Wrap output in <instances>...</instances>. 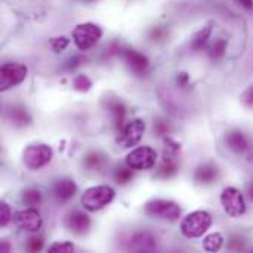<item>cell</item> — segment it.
<instances>
[{
  "mask_svg": "<svg viewBox=\"0 0 253 253\" xmlns=\"http://www.w3.org/2000/svg\"><path fill=\"white\" fill-rule=\"evenodd\" d=\"M6 119L15 127H24V126H28L31 123V116L28 114L27 108L19 107V105L9 108L6 113Z\"/></svg>",
  "mask_w": 253,
  "mask_h": 253,
  "instance_id": "d6986e66",
  "label": "cell"
},
{
  "mask_svg": "<svg viewBox=\"0 0 253 253\" xmlns=\"http://www.w3.org/2000/svg\"><path fill=\"white\" fill-rule=\"evenodd\" d=\"M145 133V122L142 119H133L129 123L123 126V129L119 132L117 144L123 148H130L136 145Z\"/></svg>",
  "mask_w": 253,
  "mask_h": 253,
  "instance_id": "30bf717a",
  "label": "cell"
},
{
  "mask_svg": "<svg viewBox=\"0 0 253 253\" xmlns=\"http://www.w3.org/2000/svg\"><path fill=\"white\" fill-rule=\"evenodd\" d=\"M246 193H248V197L251 199V202H253V179L248 184L246 187Z\"/></svg>",
  "mask_w": 253,
  "mask_h": 253,
  "instance_id": "74e56055",
  "label": "cell"
},
{
  "mask_svg": "<svg viewBox=\"0 0 253 253\" xmlns=\"http://www.w3.org/2000/svg\"><path fill=\"white\" fill-rule=\"evenodd\" d=\"M53 151L46 144H33L28 145L24 151V165L30 170H39L50 163Z\"/></svg>",
  "mask_w": 253,
  "mask_h": 253,
  "instance_id": "52a82bcc",
  "label": "cell"
},
{
  "mask_svg": "<svg viewBox=\"0 0 253 253\" xmlns=\"http://www.w3.org/2000/svg\"><path fill=\"white\" fill-rule=\"evenodd\" d=\"M74 245L70 242H56L53 245L49 246V252L50 253H73L74 252Z\"/></svg>",
  "mask_w": 253,
  "mask_h": 253,
  "instance_id": "83f0119b",
  "label": "cell"
},
{
  "mask_svg": "<svg viewBox=\"0 0 253 253\" xmlns=\"http://www.w3.org/2000/svg\"><path fill=\"white\" fill-rule=\"evenodd\" d=\"M224 212L230 218H240L246 213L248 206L243 193L236 187H225L219 197Z\"/></svg>",
  "mask_w": 253,
  "mask_h": 253,
  "instance_id": "8992f818",
  "label": "cell"
},
{
  "mask_svg": "<svg viewBox=\"0 0 253 253\" xmlns=\"http://www.w3.org/2000/svg\"><path fill=\"white\" fill-rule=\"evenodd\" d=\"M116 197V191L110 185H95L82 194V206L89 212H96L108 206Z\"/></svg>",
  "mask_w": 253,
  "mask_h": 253,
  "instance_id": "3957f363",
  "label": "cell"
},
{
  "mask_svg": "<svg viewBox=\"0 0 253 253\" xmlns=\"http://www.w3.org/2000/svg\"><path fill=\"white\" fill-rule=\"evenodd\" d=\"M227 49H228V42H227V39L216 37V39L212 42V44L209 46L208 53H209V56H211L212 61H221V59L225 56Z\"/></svg>",
  "mask_w": 253,
  "mask_h": 253,
  "instance_id": "44dd1931",
  "label": "cell"
},
{
  "mask_svg": "<svg viewBox=\"0 0 253 253\" xmlns=\"http://www.w3.org/2000/svg\"><path fill=\"white\" fill-rule=\"evenodd\" d=\"M219 170L213 163H203L194 170V181L199 185H211L218 179Z\"/></svg>",
  "mask_w": 253,
  "mask_h": 253,
  "instance_id": "ac0fdd59",
  "label": "cell"
},
{
  "mask_svg": "<svg viewBox=\"0 0 253 253\" xmlns=\"http://www.w3.org/2000/svg\"><path fill=\"white\" fill-rule=\"evenodd\" d=\"M119 56H122V59L125 61L127 68L135 76H145L147 74V71L150 68V61L144 53H141L135 49H122Z\"/></svg>",
  "mask_w": 253,
  "mask_h": 253,
  "instance_id": "7c38bea8",
  "label": "cell"
},
{
  "mask_svg": "<svg viewBox=\"0 0 253 253\" xmlns=\"http://www.w3.org/2000/svg\"><path fill=\"white\" fill-rule=\"evenodd\" d=\"M156 249V237L148 231H138L132 234V237L127 242V251L130 252H154Z\"/></svg>",
  "mask_w": 253,
  "mask_h": 253,
  "instance_id": "4fadbf2b",
  "label": "cell"
},
{
  "mask_svg": "<svg viewBox=\"0 0 253 253\" xmlns=\"http://www.w3.org/2000/svg\"><path fill=\"white\" fill-rule=\"evenodd\" d=\"M73 87L79 92H87L92 89V80L84 74H79L73 80Z\"/></svg>",
  "mask_w": 253,
  "mask_h": 253,
  "instance_id": "484cf974",
  "label": "cell"
},
{
  "mask_svg": "<svg viewBox=\"0 0 253 253\" xmlns=\"http://www.w3.org/2000/svg\"><path fill=\"white\" fill-rule=\"evenodd\" d=\"M77 193V185L71 178H61L52 185V196L58 203L70 202Z\"/></svg>",
  "mask_w": 253,
  "mask_h": 253,
  "instance_id": "5bb4252c",
  "label": "cell"
},
{
  "mask_svg": "<svg viewBox=\"0 0 253 253\" xmlns=\"http://www.w3.org/2000/svg\"><path fill=\"white\" fill-rule=\"evenodd\" d=\"M212 215L208 211H196L188 213L181 222V233L187 239H200L212 227Z\"/></svg>",
  "mask_w": 253,
  "mask_h": 253,
  "instance_id": "6da1fadb",
  "label": "cell"
},
{
  "mask_svg": "<svg viewBox=\"0 0 253 253\" xmlns=\"http://www.w3.org/2000/svg\"><path fill=\"white\" fill-rule=\"evenodd\" d=\"M157 153L154 148L142 145L132 150L126 157V166L133 170H150L156 166Z\"/></svg>",
  "mask_w": 253,
  "mask_h": 253,
  "instance_id": "ba28073f",
  "label": "cell"
},
{
  "mask_svg": "<svg viewBox=\"0 0 253 253\" xmlns=\"http://www.w3.org/2000/svg\"><path fill=\"white\" fill-rule=\"evenodd\" d=\"M102 37V30L93 22H83L73 30V40L79 50L86 52L92 49Z\"/></svg>",
  "mask_w": 253,
  "mask_h": 253,
  "instance_id": "5b68a950",
  "label": "cell"
},
{
  "mask_svg": "<svg viewBox=\"0 0 253 253\" xmlns=\"http://www.w3.org/2000/svg\"><path fill=\"white\" fill-rule=\"evenodd\" d=\"M165 36H166V30L160 28V27H156L150 34L151 40H162V39H165Z\"/></svg>",
  "mask_w": 253,
  "mask_h": 253,
  "instance_id": "836d02e7",
  "label": "cell"
},
{
  "mask_svg": "<svg viewBox=\"0 0 253 253\" xmlns=\"http://www.w3.org/2000/svg\"><path fill=\"white\" fill-rule=\"evenodd\" d=\"M224 242L225 239L221 233H211L203 239L202 246L206 252H219L224 246Z\"/></svg>",
  "mask_w": 253,
  "mask_h": 253,
  "instance_id": "7402d4cb",
  "label": "cell"
},
{
  "mask_svg": "<svg viewBox=\"0 0 253 253\" xmlns=\"http://www.w3.org/2000/svg\"><path fill=\"white\" fill-rule=\"evenodd\" d=\"M144 213L150 218L165 219V221H178L182 211L181 206L173 200L154 199L144 206Z\"/></svg>",
  "mask_w": 253,
  "mask_h": 253,
  "instance_id": "277c9868",
  "label": "cell"
},
{
  "mask_svg": "<svg viewBox=\"0 0 253 253\" xmlns=\"http://www.w3.org/2000/svg\"><path fill=\"white\" fill-rule=\"evenodd\" d=\"M21 202H22L25 206L34 208V206L42 205V202H43V194H42V191L37 190V188H27V190H24L22 194H21Z\"/></svg>",
  "mask_w": 253,
  "mask_h": 253,
  "instance_id": "603a6c76",
  "label": "cell"
},
{
  "mask_svg": "<svg viewBox=\"0 0 253 253\" xmlns=\"http://www.w3.org/2000/svg\"><path fill=\"white\" fill-rule=\"evenodd\" d=\"M105 165V159L101 153H89L83 159V166L87 170H101L102 166Z\"/></svg>",
  "mask_w": 253,
  "mask_h": 253,
  "instance_id": "cb8c5ba5",
  "label": "cell"
},
{
  "mask_svg": "<svg viewBox=\"0 0 253 253\" xmlns=\"http://www.w3.org/2000/svg\"><path fill=\"white\" fill-rule=\"evenodd\" d=\"M0 251H1V252H9V251H10V246H9L6 242H3V243L0 245Z\"/></svg>",
  "mask_w": 253,
  "mask_h": 253,
  "instance_id": "f35d334b",
  "label": "cell"
},
{
  "mask_svg": "<svg viewBox=\"0 0 253 253\" xmlns=\"http://www.w3.org/2000/svg\"><path fill=\"white\" fill-rule=\"evenodd\" d=\"M242 101L246 105H253V84H251L243 93H242Z\"/></svg>",
  "mask_w": 253,
  "mask_h": 253,
  "instance_id": "d6a6232c",
  "label": "cell"
},
{
  "mask_svg": "<svg viewBox=\"0 0 253 253\" xmlns=\"http://www.w3.org/2000/svg\"><path fill=\"white\" fill-rule=\"evenodd\" d=\"M65 227L71 233L83 236L90 230V218L80 211H73L65 218Z\"/></svg>",
  "mask_w": 253,
  "mask_h": 253,
  "instance_id": "9a60e30c",
  "label": "cell"
},
{
  "mask_svg": "<svg viewBox=\"0 0 253 253\" xmlns=\"http://www.w3.org/2000/svg\"><path fill=\"white\" fill-rule=\"evenodd\" d=\"M10 219H12V211L6 202H1L0 203V225L6 227L10 222Z\"/></svg>",
  "mask_w": 253,
  "mask_h": 253,
  "instance_id": "f546056e",
  "label": "cell"
},
{
  "mask_svg": "<svg viewBox=\"0 0 253 253\" xmlns=\"http://www.w3.org/2000/svg\"><path fill=\"white\" fill-rule=\"evenodd\" d=\"M132 170H133V169H130L129 166H126V168H123V166L117 168L116 172H114V179H116V182H117L119 185H126V184H129V182L133 179V172H132Z\"/></svg>",
  "mask_w": 253,
  "mask_h": 253,
  "instance_id": "d4e9b609",
  "label": "cell"
},
{
  "mask_svg": "<svg viewBox=\"0 0 253 253\" xmlns=\"http://www.w3.org/2000/svg\"><path fill=\"white\" fill-rule=\"evenodd\" d=\"M13 219H15L16 227L27 233H37L43 225V219H42V215L39 213V211H36L34 208H30V206L27 209L18 211L15 213Z\"/></svg>",
  "mask_w": 253,
  "mask_h": 253,
  "instance_id": "8fae6325",
  "label": "cell"
},
{
  "mask_svg": "<svg viewBox=\"0 0 253 253\" xmlns=\"http://www.w3.org/2000/svg\"><path fill=\"white\" fill-rule=\"evenodd\" d=\"M225 145L234 153V154H245L249 148H251V144H249V139L248 136L242 132V130H230L225 133Z\"/></svg>",
  "mask_w": 253,
  "mask_h": 253,
  "instance_id": "e0dca14e",
  "label": "cell"
},
{
  "mask_svg": "<svg viewBox=\"0 0 253 253\" xmlns=\"http://www.w3.org/2000/svg\"><path fill=\"white\" fill-rule=\"evenodd\" d=\"M49 44H50V47L53 49V52L59 53V52H62V50H65V49L68 47V44H70V39H67L65 36L53 37V39H50Z\"/></svg>",
  "mask_w": 253,
  "mask_h": 253,
  "instance_id": "f1b7e54d",
  "label": "cell"
},
{
  "mask_svg": "<svg viewBox=\"0 0 253 253\" xmlns=\"http://www.w3.org/2000/svg\"><path fill=\"white\" fill-rule=\"evenodd\" d=\"M179 151L181 144L175 139L166 136L165 138V150H163V159L157 170V178L169 179L175 176L179 170Z\"/></svg>",
  "mask_w": 253,
  "mask_h": 253,
  "instance_id": "7a4b0ae2",
  "label": "cell"
},
{
  "mask_svg": "<svg viewBox=\"0 0 253 253\" xmlns=\"http://www.w3.org/2000/svg\"><path fill=\"white\" fill-rule=\"evenodd\" d=\"M83 1H87V3H92V1H96V0H83Z\"/></svg>",
  "mask_w": 253,
  "mask_h": 253,
  "instance_id": "60d3db41",
  "label": "cell"
},
{
  "mask_svg": "<svg viewBox=\"0 0 253 253\" xmlns=\"http://www.w3.org/2000/svg\"><path fill=\"white\" fill-rule=\"evenodd\" d=\"M43 245H44V242H43L42 237H30L27 240L25 248H27L28 252H39V251L43 249Z\"/></svg>",
  "mask_w": 253,
  "mask_h": 253,
  "instance_id": "4dcf8cb0",
  "label": "cell"
},
{
  "mask_svg": "<svg viewBox=\"0 0 253 253\" xmlns=\"http://www.w3.org/2000/svg\"><path fill=\"white\" fill-rule=\"evenodd\" d=\"M176 82H178V84H179L181 87H185V86L188 84V82H190V76H188L187 73H179Z\"/></svg>",
  "mask_w": 253,
  "mask_h": 253,
  "instance_id": "8d00e7d4",
  "label": "cell"
},
{
  "mask_svg": "<svg viewBox=\"0 0 253 253\" xmlns=\"http://www.w3.org/2000/svg\"><path fill=\"white\" fill-rule=\"evenodd\" d=\"M248 162L253 163V153H251V154H249V157H248Z\"/></svg>",
  "mask_w": 253,
  "mask_h": 253,
  "instance_id": "ab89813d",
  "label": "cell"
},
{
  "mask_svg": "<svg viewBox=\"0 0 253 253\" xmlns=\"http://www.w3.org/2000/svg\"><path fill=\"white\" fill-rule=\"evenodd\" d=\"M212 36V25H205L202 27L191 39V43H190V47L193 52H200L209 42Z\"/></svg>",
  "mask_w": 253,
  "mask_h": 253,
  "instance_id": "ffe728a7",
  "label": "cell"
},
{
  "mask_svg": "<svg viewBox=\"0 0 253 253\" xmlns=\"http://www.w3.org/2000/svg\"><path fill=\"white\" fill-rule=\"evenodd\" d=\"M107 111L110 114L111 123L117 132H120L125 126V119H126V105L117 99V98H108L107 99Z\"/></svg>",
  "mask_w": 253,
  "mask_h": 253,
  "instance_id": "2e32d148",
  "label": "cell"
},
{
  "mask_svg": "<svg viewBox=\"0 0 253 253\" xmlns=\"http://www.w3.org/2000/svg\"><path fill=\"white\" fill-rule=\"evenodd\" d=\"M239 6H242L245 10L253 12V0H234Z\"/></svg>",
  "mask_w": 253,
  "mask_h": 253,
  "instance_id": "d590c367",
  "label": "cell"
},
{
  "mask_svg": "<svg viewBox=\"0 0 253 253\" xmlns=\"http://www.w3.org/2000/svg\"><path fill=\"white\" fill-rule=\"evenodd\" d=\"M28 68L19 62H6L0 70V90H9L22 83L27 77Z\"/></svg>",
  "mask_w": 253,
  "mask_h": 253,
  "instance_id": "9c48e42d",
  "label": "cell"
},
{
  "mask_svg": "<svg viewBox=\"0 0 253 253\" xmlns=\"http://www.w3.org/2000/svg\"><path fill=\"white\" fill-rule=\"evenodd\" d=\"M170 125L166 122V120H163V119H157V120H154V125H153V130H154V135H157V136H168L169 133H170Z\"/></svg>",
  "mask_w": 253,
  "mask_h": 253,
  "instance_id": "4316f807",
  "label": "cell"
},
{
  "mask_svg": "<svg viewBox=\"0 0 253 253\" xmlns=\"http://www.w3.org/2000/svg\"><path fill=\"white\" fill-rule=\"evenodd\" d=\"M82 62H84V58H82V56H74V58H71L70 61H68V64H67V70H74L76 67H79Z\"/></svg>",
  "mask_w": 253,
  "mask_h": 253,
  "instance_id": "e575fe53",
  "label": "cell"
},
{
  "mask_svg": "<svg viewBox=\"0 0 253 253\" xmlns=\"http://www.w3.org/2000/svg\"><path fill=\"white\" fill-rule=\"evenodd\" d=\"M228 249L230 251H243L245 249V245L242 242L240 237H233L228 243Z\"/></svg>",
  "mask_w": 253,
  "mask_h": 253,
  "instance_id": "1f68e13d",
  "label": "cell"
}]
</instances>
